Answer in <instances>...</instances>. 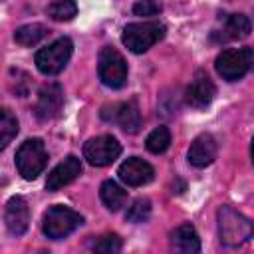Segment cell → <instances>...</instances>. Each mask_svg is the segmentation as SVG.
<instances>
[{"label":"cell","instance_id":"1","mask_svg":"<svg viewBox=\"0 0 254 254\" xmlns=\"http://www.w3.org/2000/svg\"><path fill=\"white\" fill-rule=\"evenodd\" d=\"M218 236L224 246H240L254 234V222L232 206L218 208Z\"/></svg>","mask_w":254,"mask_h":254},{"label":"cell","instance_id":"2","mask_svg":"<svg viewBox=\"0 0 254 254\" xmlns=\"http://www.w3.org/2000/svg\"><path fill=\"white\" fill-rule=\"evenodd\" d=\"M214 67L218 75L226 81H236L244 77L254 67V52L252 48H228L216 56Z\"/></svg>","mask_w":254,"mask_h":254},{"label":"cell","instance_id":"3","mask_svg":"<svg viewBox=\"0 0 254 254\" xmlns=\"http://www.w3.org/2000/svg\"><path fill=\"white\" fill-rule=\"evenodd\" d=\"M165 38V26L161 22H133L123 28V44L133 54H143Z\"/></svg>","mask_w":254,"mask_h":254},{"label":"cell","instance_id":"4","mask_svg":"<svg viewBox=\"0 0 254 254\" xmlns=\"http://www.w3.org/2000/svg\"><path fill=\"white\" fill-rule=\"evenodd\" d=\"M48 165V151L42 139H26L16 151V169L26 181H34Z\"/></svg>","mask_w":254,"mask_h":254},{"label":"cell","instance_id":"5","mask_svg":"<svg viewBox=\"0 0 254 254\" xmlns=\"http://www.w3.org/2000/svg\"><path fill=\"white\" fill-rule=\"evenodd\" d=\"M83 222V216L64 204H54L46 214H44V222H42V230L48 238L52 240H60L69 236L79 224Z\"/></svg>","mask_w":254,"mask_h":254},{"label":"cell","instance_id":"6","mask_svg":"<svg viewBox=\"0 0 254 254\" xmlns=\"http://www.w3.org/2000/svg\"><path fill=\"white\" fill-rule=\"evenodd\" d=\"M71 52H73L71 40L69 38H58L50 46L36 52V58H34L36 67L46 75H56L67 65Z\"/></svg>","mask_w":254,"mask_h":254},{"label":"cell","instance_id":"7","mask_svg":"<svg viewBox=\"0 0 254 254\" xmlns=\"http://www.w3.org/2000/svg\"><path fill=\"white\" fill-rule=\"evenodd\" d=\"M97 73L103 85L111 89H119L127 83V62L115 48L105 46L99 52Z\"/></svg>","mask_w":254,"mask_h":254},{"label":"cell","instance_id":"8","mask_svg":"<svg viewBox=\"0 0 254 254\" xmlns=\"http://www.w3.org/2000/svg\"><path fill=\"white\" fill-rule=\"evenodd\" d=\"M121 155V145L111 135H99L83 145V157L93 167H107Z\"/></svg>","mask_w":254,"mask_h":254},{"label":"cell","instance_id":"9","mask_svg":"<svg viewBox=\"0 0 254 254\" xmlns=\"http://www.w3.org/2000/svg\"><path fill=\"white\" fill-rule=\"evenodd\" d=\"M62 107H64V89H62V85L56 83V81L42 85L40 91H38L36 107H34L36 117L40 121H50V119L60 115Z\"/></svg>","mask_w":254,"mask_h":254},{"label":"cell","instance_id":"10","mask_svg":"<svg viewBox=\"0 0 254 254\" xmlns=\"http://www.w3.org/2000/svg\"><path fill=\"white\" fill-rule=\"evenodd\" d=\"M250 34V20L244 14H224L220 24L210 32V40L216 44H226L242 40Z\"/></svg>","mask_w":254,"mask_h":254},{"label":"cell","instance_id":"11","mask_svg":"<svg viewBox=\"0 0 254 254\" xmlns=\"http://www.w3.org/2000/svg\"><path fill=\"white\" fill-rule=\"evenodd\" d=\"M101 117L105 121H115L125 133H137L141 127V111L135 99H129L125 103H115L111 107H103Z\"/></svg>","mask_w":254,"mask_h":254},{"label":"cell","instance_id":"12","mask_svg":"<svg viewBox=\"0 0 254 254\" xmlns=\"http://www.w3.org/2000/svg\"><path fill=\"white\" fill-rule=\"evenodd\" d=\"M214 93H216V87H214L212 79L204 71H196L185 89V101H187V105H190L194 109H202L212 101Z\"/></svg>","mask_w":254,"mask_h":254},{"label":"cell","instance_id":"13","mask_svg":"<svg viewBox=\"0 0 254 254\" xmlns=\"http://www.w3.org/2000/svg\"><path fill=\"white\" fill-rule=\"evenodd\" d=\"M81 175V161L75 155H67L58 167H54L46 179V189L50 192H56L60 189H64L65 185H69L71 181H75Z\"/></svg>","mask_w":254,"mask_h":254},{"label":"cell","instance_id":"14","mask_svg":"<svg viewBox=\"0 0 254 254\" xmlns=\"http://www.w3.org/2000/svg\"><path fill=\"white\" fill-rule=\"evenodd\" d=\"M117 175L129 187H143V185L153 181L155 171H153V167L147 161H143L139 157H129L127 161H123L119 165Z\"/></svg>","mask_w":254,"mask_h":254},{"label":"cell","instance_id":"15","mask_svg":"<svg viewBox=\"0 0 254 254\" xmlns=\"http://www.w3.org/2000/svg\"><path fill=\"white\" fill-rule=\"evenodd\" d=\"M4 222H6L8 232L14 234V236H20V234H24L28 230V224H30V208H28V202L22 196H12L6 202Z\"/></svg>","mask_w":254,"mask_h":254},{"label":"cell","instance_id":"16","mask_svg":"<svg viewBox=\"0 0 254 254\" xmlns=\"http://www.w3.org/2000/svg\"><path fill=\"white\" fill-rule=\"evenodd\" d=\"M216 151H218V147H216L214 137H212L210 133H200V135L194 137V141L190 143L187 157H189V163H190L192 167L204 169V167H208V165L216 159Z\"/></svg>","mask_w":254,"mask_h":254},{"label":"cell","instance_id":"17","mask_svg":"<svg viewBox=\"0 0 254 254\" xmlns=\"http://www.w3.org/2000/svg\"><path fill=\"white\" fill-rule=\"evenodd\" d=\"M171 246L177 252L192 254L200 250V240H198L196 230L190 224H181L171 232Z\"/></svg>","mask_w":254,"mask_h":254},{"label":"cell","instance_id":"18","mask_svg":"<svg viewBox=\"0 0 254 254\" xmlns=\"http://www.w3.org/2000/svg\"><path fill=\"white\" fill-rule=\"evenodd\" d=\"M99 196L103 200V204L109 208V210H119L121 206H125L127 202V190L123 187H119L115 181H103L101 183V189H99Z\"/></svg>","mask_w":254,"mask_h":254},{"label":"cell","instance_id":"19","mask_svg":"<svg viewBox=\"0 0 254 254\" xmlns=\"http://www.w3.org/2000/svg\"><path fill=\"white\" fill-rule=\"evenodd\" d=\"M48 34H50V30L46 26H42V24H24L14 32V40L20 46H28L30 48V46L40 44Z\"/></svg>","mask_w":254,"mask_h":254},{"label":"cell","instance_id":"20","mask_svg":"<svg viewBox=\"0 0 254 254\" xmlns=\"http://www.w3.org/2000/svg\"><path fill=\"white\" fill-rule=\"evenodd\" d=\"M77 14V4L73 0H56L48 6V16L56 22H69Z\"/></svg>","mask_w":254,"mask_h":254},{"label":"cell","instance_id":"21","mask_svg":"<svg viewBox=\"0 0 254 254\" xmlns=\"http://www.w3.org/2000/svg\"><path fill=\"white\" fill-rule=\"evenodd\" d=\"M145 145H147V149H149L151 153H155V155L165 153V151L169 149V145H171V133H169V129L163 127V125L157 127V129H153V131L149 133Z\"/></svg>","mask_w":254,"mask_h":254},{"label":"cell","instance_id":"22","mask_svg":"<svg viewBox=\"0 0 254 254\" xmlns=\"http://www.w3.org/2000/svg\"><path fill=\"white\" fill-rule=\"evenodd\" d=\"M16 133H18L16 117L10 113V109H2V117H0V147L6 149L8 143L16 137Z\"/></svg>","mask_w":254,"mask_h":254},{"label":"cell","instance_id":"23","mask_svg":"<svg viewBox=\"0 0 254 254\" xmlns=\"http://www.w3.org/2000/svg\"><path fill=\"white\" fill-rule=\"evenodd\" d=\"M149 214H151V200H149V198H137V200L127 208L125 218H127L129 222L139 224V222H145V220L149 218Z\"/></svg>","mask_w":254,"mask_h":254},{"label":"cell","instance_id":"24","mask_svg":"<svg viewBox=\"0 0 254 254\" xmlns=\"http://www.w3.org/2000/svg\"><path fill=\"white\" fill-rule=\"evenodd\" d=\"M91 248L95 252H101V254H117L123 248V242L117 234H103L91 244Z\"/></svg>","mask_w":254,"mask_h":254},{"label":"cell","instance_id":"25","mask_svg":"<svg viewBox=\"0 0 254 254\" xmlns=\"http://www.w3.org/2000/svg\"><path fill=\"white\" fill-rule=\"evenodd\" d=\"M161 12V4L157 0H139L133 4L135 16H155Z\"/></svg>","mask_w":254,"mask_h":254},{"label":"cell","instance_id":"26","mask_svg":"<svg viewBox=\"0 0 254 254\" xmlns=\"http://www.w3.org/2000/svg\"><path fill=\"white\" fill-rule=\"evenodd\" d=\"M250 155H252V163H254V137H252V145H250Z\"/></svg>","mask_w":254,"mask_h":254}]
</instances>
